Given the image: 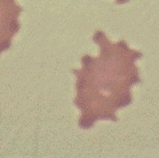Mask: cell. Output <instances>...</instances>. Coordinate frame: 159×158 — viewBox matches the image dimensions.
<instances>
[{
    "label": "cell",
    "instance_id": "obj_1",
    "mask_svg": "<svg viewBox=\"0 0 159 158\" xmlns=\"http://www.w3.org/2000/svg\"><path fill=\"white\" fill-rule=\"evenodd\" d=\"M93 41L99 46V55H86L82 68L72 71L76 76L74 102L80 110L79 125L84 129L97 121H118L116 111L131 102L130 89L139 81L134 63L142 53L124 41L111 42L102 31L96 32Z\"/></svg>",
    "mask_w": 159,
    "mask_h": 158
},
{
    "label": "cell",
    "instance_id": "obj_2",
    "mask_svg": "<svg viewBox=\"0 0 159 158\" xmlns=\"http://www.w3.org/2000/svg\"><path fill=\"white\" fill-rule=\"evenodd\" d=\"M21 11L15 0H0V54L11 47V40L19 29Z\"/></svg>",
    "mask_w": 159,
    "mask_h": 158
},
{
    "label": "cell",
    "instance_id": "obj_3",
    "mask_svg": "<svg viewBox=\"0 0 159 158\" xmlns=\"http://www.w3.org/2000/svg\"><path fill=\"white\" fill-rule=\"evenodd\" d=\"M126 1H127V0H121V2H126Z\"/></svg>",
    "mask_w": 159,
    "mask_h": 158
}]
</instances>
